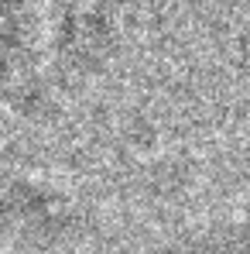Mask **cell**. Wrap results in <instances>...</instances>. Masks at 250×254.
I'll return each instance as SVG.
<instances>
[{"mask_svg": "<svg viewBox=\"0 0 250 254\" xmlns=\"http://www.w3.org/2000/svg\"><path fill=\"white\" fill-rule=\"evenodd\" d=\"M0 96L24 114L42 103L21 0H0Z\"/></svg>", "mask_w": 250, "mask_h": 254, "instance_id": "obj_1", "label": "cell"}, {"mask_svg": "<svg viewBox=\"0 0 250 254\" xmlns=\"http://www.w3.org/2000/svg\"><path fill=\"white\" fill-rule=\"evenodd\" d=\"M113 45V17L106 3H86L62 21L58 31V62L72 76L96 72Z\"/></svg>", "mask_w": 250, "mask_h": 254, "instance_id": "obj_2", "label": "cell"}, {"mask_svg": "<svg viewBox=\"0 0 250 254\" xmlns=\"http://www.w3.org/2000/svg\"><path fill=\"white\" fill-rule=\"evenodd\" d=\"M165 254H250V227H244V223L212 227L206 234L185 237V241L165 248Z\"/></svg>", "mask_w": 250, "mask_h": 254, "instance_id": "obj_3", "label": "cell"}, {"mask_svg": "<svg viewBox=\"0 0 250 254\" xmlns=\"http://www.w3.org/2000/svg\"><path fill=\"white\" fill-rule=\"evenodd\" d=\"M247 179H250V165H247Z\"/></svg>", "mask_w": 250, "mask_h": 254, "instance_id": "obj_4", "label": "cell"}]
</instances>
